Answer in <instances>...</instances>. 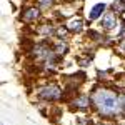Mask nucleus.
Here are the masks:
<instances>
[{
	"instance_id": "obj_1",
	"label": "nucleus",
	"mask_w": 125,
	"mask_h": 125,
	"mask_svg": "<svg viewBox=\"0 0 125 125\" xmlns=\"http://www.w3.org/2000/svg\"><path fill=\"white\" fill-rule=\"evenodd\" d=\"M90 98H92V110L100 118L114 120L125 114L122 94L118 90L107 87H95L90 92Z\"/></svg>"
},
{
	"instance_id": "obj_2",
	"label": "nucleus",
	"mask_w": 125,
	"mask_h": 125,
	"mask_svg": "<svg viewBox=\"0 0 125 125\" xmlns=\"http://www.w3.org/2000/svg\"><path fill=\"white\" fill-rule=\"evenodd\" d=\"M35 95L39 100L47 102V104H55V102H62L65 98V88L55 83V82H47L43 85H40L35 88Z\"/></svg>"
},
{
	"instance_id": "obj_3",
	"label": "nucleus",
	"mask_w": 125,
	"mask_h": 125,
	"mask_svg": "<svg viewBox=\"0 0 125 125\" xmlns=\"http://www.w3.org/2000/svg\"><path fill=\"white\" fill-rule=\"evenodd\" d=\"M68 107L72 110H77V112H88L92 110V98H90V94H85V92H78L68 100Z\"/></svg>"
},
{
	"instance_id": "obj_4",
	"label": "nucleus",
	"mask_w": 125,
	"mask_h": 125,
	"mask_svg": "<svg viewBox=\"0 0 125 125\" xmlns=\"http://www.w3.org/2000/svg\"><path fill=\"white\" fill-rule=\"evenodd\" d=\"M118 23H120L118 15H117V13H114L112 10H110V12H105V13H104V17L98 20L100 30H102V32H105V33L115 32V30L118 29Z\"/></svg>"
},
{
	"instance_id": "obj_5",
	"label": "nucleus",
	"mask_w": 125,
	"mask_h": 125,
	"mask_svg": "<svg viewBox=\"0 0 125 125\" xmlns=\"http://www.w3.org/2000/svg\"><path fill=\"white\" fill-rule=\"evenodd\" d=\"M42 9H40L39 5H29V7H25V9L22 10V15H20V19L22 22H25V23H37L42 20Z\"/></svg>"
},
{
	"instance_id": "obj_6",
	"label": "nucleus",
	"mask_w": 125,
	"mask_h": 125,
	"mask_svg": "<svg viewBox=\"0 0 125 125\" xmlns=\"http://www.w3.org/2000/svg\"><path fill=\"white\" fill-rule=\"evenodd\" d=\"M57 25H53L52 22H45V23H40L39 27L35 29V32L39 33L42 39H47V40H50V39H55L57 37Z\"/></svg>"
},
{
	"instance_id": "obj_7",
	"label": "nucleus",
	"mask_w": 125,
	"mask_h": 125,
	"mask_svg": "<svg viewBox=\"0 0 125 125\" xmlns=\"http://www.w3.org/2000/svg\"><path fill=\"white\" fill-rule=\"evenodd\" d=\"M65 27L68 29V32L72 35H78V33H82L85 30V20L82 19L80 15H75V17H72L68 22H65Z\"/></svg>"
},
{
	"instance_id": "obj_8",
	"label": "nucleus",
	"mask_w": 125,
	"mask_h": 125,
	"mask_svg": "<svg viewBox=\"0 0 125 125\" xmlns=\"http://www.w3.org/2000/svg\"><path fill=\"white\" fill-rule=\"evenodd\" d=\"M107 12V3H95L92 9H90V12H88V15H87V19L90 20V22H95V20H100L102 17H104V13Z\"/></svg>"
},
{
	"instance_id": "obj_9",
	"label": "nucleus",
	"mask_w": 125,
	"mask_h": 125,
	"mask_svg": "<svg viewBox=\"0 0 125 125\" xmlns=\"http://www.w3.org/2000/svg\"><path fill=\"white\" fill-rule=\"evenodd\" d=\"M52 47H53V50H55V53H57L60 58H63L65 55L68 53V42L67 40H62V39H53V42H52Z\"/></svg>"
},
{
	"instance_id": "obj_10",
	"label": "nucleus",
	"mask_w": 125,
	"mask_h": 125,
	"mask_svg": "<svg viewBox=\"0 0 125 125\" xmlns=\"http://www.w3.org/2000/svg\"><path fill=\"white\" fill-rule=\"evenodd\" d=\"M110 9H112V12L117 13V15H124L125 13V0H115V2L110 5Z\"/></svg>"
},
{
	"instance_id": "obj_11",
	"label": "nucleus",
	"mask_w": 125,
	"mask_h": 125,
	"mask_svg": "<svg viewBox=\"0 0 125 125\" xmlns=\"http://www.w3.org/2000/svg\"><path fill=\"white\" fill-rule=\"evenodd\" d=\"M55 3H57V0H37V5L42 9V12L52 10L53 7H55Z\"/></svg>"
},
{
	"instance_id": "obj_12",
	"label": "nucleus",
	"mask_w": 125,
	"mask_h": 125,
	"mask_svg": "<svg viewBox=\"0 0 125 125\" xmlns=\"http://www.w3.org/2000/svg\"><path fill=\"white\" fill-rule=\"evenodd\" d=\"M124 35H125V20H120L118 29H117V40L120 39V37H124Z\"/></svg>"
},
{
	"instance_id": "obj_13",
	"label": "nucleus",
	"mask_w": 125,
	"mask_h": 125,
	"mask_svg": "<svg viewBox=\"0 0 125 125\" xmlns=\"http://www.w3.org/2000/svg\"><path fill=\"white\" fill-rule=\"evenodd\" d=\"M117 48H118V52H120L122 55H125V35H124V37H120V39H118V43H117Z\"/></svg>"
},
{
	"instance_id": "obj_14",
	"label": "nucleus",
	"mask_w": 125,
	"mask_h": 125,
	"mask_svg": "<svg viewBox=\"0 0 125 125\" xmlns=\"http://www.w3.org/2000/svg\"><path fill=\"white\" fill-rule=\"evenodd\" d=\"M94 125H107V124H104V122H97V124H94Z\"/></svg>"
}]
</instances>
